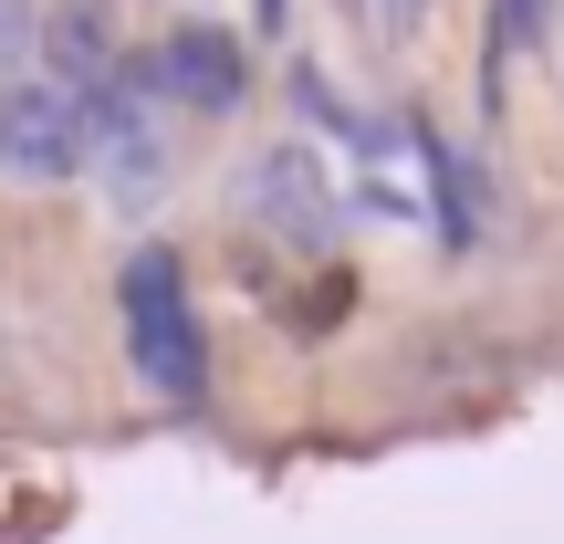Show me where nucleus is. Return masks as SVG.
Instances as JSON below:
<instances>
[{"mask_svg": "<svg viewBox=\"0 0 564 544\" xmlns=\"http://www.w3.org/2000/svg\"><path fill=\"white\" fill-rule=\"evenodd\" d=\"M262 21H272V32H282V0H262Z\"/></svg>", "mask_w": 564, "mask_h": 544, "instance_id": "f8f14e48", "label": "nucleus"}, {"mask_svg": "<svg viewBox=\"0 0 564 544\" xmlns=\"http://www.w3.org/2000/svg\"><path fill=\"white\" fill-rule=\"evenodd\" d=\"M554 95H564V11H554Z\"/></svg>", "mask_w": 564, "mask_h": 544, "instance_id": "9b49d317", "label": "nucleus"}, {"mask_svg": "<svg viewBox=\"0 0 564 544\" xmlns=\"http://www.w3.org/2000/svg\"><path fill=\"white\" fill-rule=\"evenodd\" d=\"M230 200H241L251 231H272L282 252H324V231H335V189H324V158L303 137H272L241 158V179H230Z\"/></svg>", "mask_w": 564, "mask_h": 544, "instance_id": "f03ea898", "label": "nucleus"}, {"mask_svg": "<svg viewBox=\"0 0 564 544\" xmlns=\"http://www.w3.org/2000/svg\"><path fill=\"white\" fill-rule=\"evenodd\" d=\"M345 21H356L366 42H377V53H408V42L429 32V11H440V0H335Z\"/></svg>", "mask_w": 564, "mask_h": 544, "instance_id": "6e6552de", "label": "nucleus"}, {"mask_svg": "<svg viewBox=\"0 0 564 544\" xmlns=\"http://www.w3.org/2000/svg\"><path fill=\"white\" fill-rule=\"evenodd\" d=\"M74 168H84V95L53 74H11L0 84V179L53 189Z\"/></svg>", "mask_w": 564, "mask_h": 544, "instance_id": "7ed1b4c3", "label": "nucleus"}, {"mask_svg": "<svg viewBox=\"0 0 564 544\" xmlns=\"http://www.w3.org/2000/svg\"><path fill=\"white\" fill-rule=\"evenodd\" d=\"M105 32H116V11H105V0H53V21H42L53 63H42V74H53V84H74V95H84V84H95L105 63H116V42H105Z\"/></svg>", "mask_w": 564, "mask_h": 544, "instance_id": "0eeeda50", "label": "nucleus"}, {"mask_svg": "<svg viewBox=\"0 0 564 544\" xmlns=\"http://www.w3.org/2000/svg\"><path fill=\"white\" fill-rule=\"evenodd\" d=\"M356 200L377 210V221H419L429 210V168H419V147H408V126H366L356 116Z\"/></svg>", "mask_w": 564, "mask_h": 544, "instance_id": "423d86ee", "label": "nucleus"}, {"mask_svg": "<svg viewBox=\"0 0 564 544\" xmlns=\"http://www.w3.org/2000/svg\"><path fill=\"white\" fill-rule=\"evenodd\" d=\"M544 11H554V0H502V32H512V42H523V32H544Z\"/></svg>", "mask_w": 564, "mask_h": 544, "instance_id": "9d476101", "label": "nucleus"}, {"mask_svg": "<svg viewBox=\"0 0 564 544\" xmlns=\"http://www.w3.org/2000/svg\"><path fill=\"white\" fill-rule=\"evenodd\" d=\"M126 356L158 398H199L209 387V345H199V303L167 252H137L126 263Z\"/></svg>", "mask_w": 564, "mask_h": 544, "instance_id": "f257e3e1", "label": "nucleus"}, {"mask_svg": "<svg viewBox=\"0 0 564 544\" xmlns=\"http://www.w3.org/2000/svg\"><path fill=\"white\" fill-rule=\"evenodd\" d=\"M158 95L230 116V105H241V42H230L220 21H178V32L158 42Z\"/></svg>", "mask_w": 564, "mask_h": 544, "instance_id": "39448f33", "label": "nucleus"}, {"mask_svg": "<svg viewBox=\"0 0 564 544\" xmlns=\"http://www.w3.org/2000/svg\"><path fill=\"white\" fill-rule=\"evenodd\" d=\"M84 158L105 168V189L116 200H147L158 189V168H167V126H158V84H137V74H105L95 95H84Z\"/></svg>", "mask_w": 564, "mask_h": 544, "instance_id": "20e7f679", "label": "nucleus"}, {"mask_svg": "<svg viewBox=\"0 0 564 544\" xmlns=\"http://www.w3.org/2000/svg\"><path fill=\"white\" fill-rule=\"evenodd\" d=\"M21 42H32V11H21V0H0V63H11Z\"/></svg>", "mask_w": 564, "mask_h": 544, "instance_id": "1a4fd4ad", "label": "nucleus"}]
</instances>
